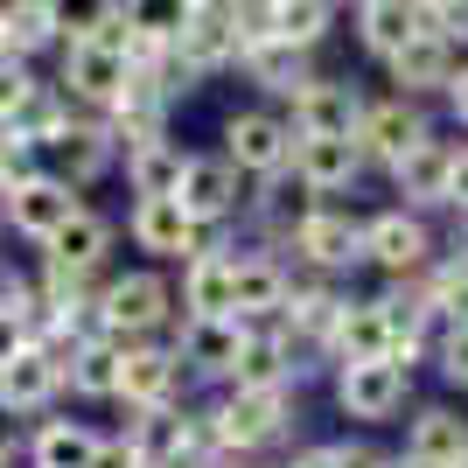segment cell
Wrapping results in <instances>:
<instances>
[{"label": "cell", "instance_id": "40", "mask_svg": "<svg viewBox=\"0 0 468 468\" xmlns=\"http://www.w3.org/2000/svg\"><path fill=\"white\" fill-rule=\"evenodd\" d=\"M433 364H441V378H448L454 391H468V322L433 335Z\"/></svg>", "mask_w": 468, "mask_h": 468}, {"label": "cell", "instance_id": "42", "mask_svg": "<svg viewBox=\"0 0 468 468\" xmlns=\"http://www.w3.org/2000/svg\"><path fill=\"white\" fill-rule=\"evenodd\" d=\"M28 343H36V335H28V322H21L15 308H0V371H7V364H15Z\"/></svg>", "mask_w": 468, "mask_h": 468}, {"label": "cell", "instance_id": "48", "mask_svg": "<svg viewBox=\"0 0 468 468\" xmlns=\"http://www.w3.org/2000/svg\"><path fill=\"white\" fill-rule=\"evenodd\" d=\"M231 468H273V462H231Z\"/></svg>", "mask_w": 468, "mask_h": 468}, {"label": "cell", "instance_id": "16", "mask_svg": "<svg viewBox=\"0 0 468 468\" xmlns=\"http://www.w3.org/2000/svg\"><path fill=\"white\" fill-rule=\"evenodd\" d=\"M454 147H462V140H420V147H412L406 161H399V168H391V189L406 196V203H399V210H448V168H454Z\"/></svg>", "mask_w": 468, "mask_h": 468}, {"label": "cell", "instance_id": "20", "mask_svg": "<svg viewBox=\"0 0 468 468\" xmlns=\"http://www.w3.org/2000/svg\"><path fill=\"white\" fill-rule=\"evenodd\" d=\"M238 343H245V322H238V314H210V322L189 314L182 335H176V364H189V371H203V378H231Z\"/></svg>", "mask_w": 468, "mask_h": 468}, {"label": "cell", "instance_id": "15", "mask_svg": "<svg viewBox=\"0 0 468 468\" xmlns=\"http://www.w3.org/2000/svg\"><path fill=\"white\" fill-rule=\"evenodd\" d=\"M412 468H468V420L454 406H420L406 420V454Z\"/></svg>", "mask_w": 468, "mask_h": 468}, {"label": "cell", "instance_id": "27", "mask_svg": "<svg viewBox=\"0 0 468 468\" xmlns=\"http://www.w3.org/2000/svg\"><path fill=\"white\" fill-rule=\"evenodd\" d=\"M182 308H189L196 322L231 314V252H224V245H203V252L182 266Z\"/></svg>", "mask_w": 468, "mask_h": 468}, {"label": "cell", "instance_id": "13", "mask_svg": "<svg viewBox=\"0 0 468 468\" xmlns=\"http://www.w3.org/2000/svg\"><path fill=\"white\" fill-rule=\"evenodd\" d=\"M343 308H350V293H335L329 280L301 273L287 287V308H280V329H287V343L301 350V343H314V350H329L335 322H343Z\"/></svg>", "mask_w": 468, "mask_h": 468}, {"label": "cell", "instance_id": "21", "mask_svg": "<svg viewBox=\"0 0 468 468\" xmlns=\"http://www.w3.org/2000/svg\"><path fill=\"white\" fill-rule=\"evenodd\" d=\"M293 182L322 203V196H335V189H356V176H364V161H356V147L350 140H293Z\"/></svg>", "mask_w": 468, "mask_h": 468}, {"label": "cell", "instance_id": "23", "mask_svg": "<svg viewBox=\"0 0 468 468\" xmlns=\"http://www.w3.org/2000/svg\"><path fill=\"white\" fill-rule=\"evenodd\" d=\"M42 252H49V273L91 280L98 266H105V252H112V224H105L98 210H78L57 238H49V245H42Z\"/></svg>", "mask_w": 468, "mask_h": 468}, {"label": "cell", "instance_id": "34", "mask_svg": "<svg viewBox=\"0 0 468 468\" xmlns=\"http://www.w3.org/2000/svg\"><path fill=\"white\" fill-rule=\"evenodd\" d=\"M98 433L78 420H42L36 427V468H91Z\"/></svg>", "mask_w": 468, "mask_h": 468}, {"label": "cell", "instance_id": "30", "mask_svg": "<svg viewBox=\"0 0 468 468\" xmlns=\"http://www.w3.org/2000/svg\"><path fill=\"white\" fill-rule=\"evenodd\" d=\"M182 147L176 140H154V147H140V154H126V182H133L140 203H161V196H176L182 189Z\"/></svg>", "mask_w": 468, "mask_h": 468}, {"label": "cell", "instance_id": "19", "mask_svg": "<svg viewBox=\"0 0 468 468\" xmlns=\"http://www.w3.org/2000/svg\"><path fill=\"white\" fill-rule=\"evenodd\" d=\"M126 231H133L140 252H154V259H182V266H189V259L203 252V231H196L189 217H182L176 196H161V203H133Z\"/></svg>", "mask_w": 468, "mask_h": 468}, {"label": "cell", "instance_id": "41", "mask_svg": "<svg viewBox=\"0 0 468 468\" xmlns=\"http://www.w3.org/2000/svg\"><path fill=\"white\" fill-rule=\"evenodd\" d=\"M28 91H36V78H28V63L0 49V126H7V119L21 112V98H28Z\"/></svg>", "mask_w": 468, "mask_h": 468}, {"label": "cell", "instance_id": "14", "mask_svg": "<svg viewBox=\"0 0 468 468\" xmlns=\"http://www.w3.org/2000/svg\"><path fill=\"white\" fill-rule=\"evenodd\" d=\"M287 287H293V273L273 252H231V314L238 322H273L287 308Z\"/></svg>", "mask_w": 468, "mask_h": 468}, {"label": "cell", "instance_id": "11", "mask_svg": "<svg viewBox=\"0 0 468 468\" xmlns=\"http://www.w3.org/2000/svg\"><path fill=\"white\" fill-rule=\"evenodd\" d=\"M182 217H189L196 231H210V224H224V217L238 210V168L224 154H189L182 161V189H176Z\"/></svg>", "mask_w": 468, "mask_h": 468}, {"label": "cell", "instance_id": "32", "mask_svg": "<svg viewBox=\"0 0 468 468\" xmlns=\"http://www.w3.org/2000/svg\"><path fill=\"white\" fill-rule=\"evenodd\" d=\"M70 126V98L63 91H49V84H36V91L21 98V112L0 126V133H15V140H28V147H49V140Z\"/></svg>", "mask_w": 468, "mask_h": 468}, {"label": "cell", "instance_id": "37", "mask_svg": "<svg viewBox=\"0 0 468 468\" xmlns=\"http://www.w3.org/2000/svg\"><path fill=\"white\" fill-rule=\"evenodd\" d=\"M420 28L462 57V49H468V0H420Z\"/></svg>", "mask_w": 468, "mask_h": 468}, {"label": "cell", "instance_id": "2", "mask_svg": "<svg viewBox=\"0 0 468 468\" xmlns=\"http://www.w3.org/2000/svg\"><path fill=\"white\" fill-rule=\"evenodd\" d=\"M420 140H433V119L412 105V98H364V119H356V133H350V147H356V161L364 168H399V161L420 147Z\"/></svg>", "mask_w": 468, "mask_h": 468}, {"label": "cell", "instance_id": "49", "mask_svg": "<svg viewBox=\"0 0 468 468\" xmlns=\"http://www.w3.org/2000/svg\"><path fill=\"white\" fill-rule=\"evenodd\" d=\"M385 468H412V462H385Z\"/></svg>", "mask_w": 468, "mask_h": 468}, {"label": "cell", "instance_id": "31", "mask_svg": "<svg viewBox=\"0 0 468 468\" xmlns=\"http://www.w3.org/2000/svg\"><path fill=\"white\" fill-rule=\"evenodd\" d=\"M119 356H126V343H112V335H91V343H78V356H70V385L84 391V399H119Z\"/></svg>", "mask_w": 468, "mask_h": 468}, {"label": "cell", "instance_id": "10", "mask_svg": "<svg viewBox=\"0 0 468 468\" xmlns=\"http://www.w3.org/2000/svg\"><path fill=\"white\" fill-rule=\"evenodd\" d=\"M301 364H293V343L287 329L273 322H245V343H238V364H231V391H293Z\"/></svg>", "mask_w": 468, "mask_h": 468}, {"label": "cell", "instance_id": "45", "mask_svg": "<svg viewBox=\"0 0 468 468\" xmlns=\"http://www.w3.org/2000/svg\"><path fill=\"white\" fill-rule=\"evenodd\" d=\"M448 112H454V119L468 126V63L454 70V84H448Z\"/></svg>", "mask_w": 468, "mask_h": 468}, {"label": "cell", "instance_id": "39", "mask_svg": "<svg viewBox=\"0 0 468 468\" xmlns=\"http://www.w3.org/2000/svg\"><path fill=\"white\" fill-rule=\"evenodd\" d=\"M42 168H36V147L28 140H15V133H0V189L15 196V189H28Z\"/></svg>", "mask_w": 468, "mask_h": 468}, {"label": "cell", "instance_id": "36", "mask_svg": "<svg viewBox=\"0 0 468 468\" xmlns=\"http://www.w3.org/2000/svg\"><path fill=\"white\" fill-rule=\"evenodd\" d=\"M57 36V15H49V0H21V7H0V49L7 57H28L36 42Z\"/></svg>", "mask_w": 468, "mask_h": 468}, {"label": "cell", "instance_id": "43", "mask_svg": "<svg viewBox=\"0 0 468 468\" xmlns=\"http://www.w3.org/2000/svg\"><path fill=\"white\" fill-rule=\"evenodd\" d=\"M448 210H454V224L468 217V147H454V168H448Z\"/></svg>", "mask_w": 468, "mask_h": 468}, {"label": "cell", "instance_id": "25", "mask_svg": "<svg viewBox=\"0 0 468 468\" xmlns=\"http://www.w3.org/2000/svg\"><path fill=\"white\" fill-rule=\"evenodd\" d=\"M49 154H57V182H63V189H84L91 176H105L112 133H105V119H70V126L49 140Z\"/></svg>", "mask_w": 468, "mask_h": 468}, {"label": "cell", "instance_id": "35", "mask_svg": "<svg viewBox=\"0 0 468 468\" xmlns=\"http://www.w3.org/2000/svg\"><path fill=\"white\" fill-rule=\"evenodd\" d=\"M238 70H245L252 84H266V91H287V98L308 84V57H293L287 42H259V49H245Z\"/></svg>", "mask_w": 468, "mask_h": 468}, {"label": "cell", "instance_id": "46", "mask_svg": "<svg viewBox=\"0 0 468 468\" xmlns=\"http://www.w3.org/2000/svg\"><path fill=\"white\" fill-rule=\"evenodd\" d=\"M7 441H15V406L0 399V448H7Z\"/></svg>", "mask_w": 468, "mask_h": 468}, {"label": "cell", "instance_id": "44", "mask_svg": "<svg viewBox=\"0 0 468 468\" xmlns=\"http://www.w3.org/2000/svg\"><path fill=\"white\" fill-rule=\"evenodd\" d=\"M91 468H140V462H133V448H126V441H98Z\"/></svg>", "mask_w": 468, "mask_h": 468}, {"label": "cell", "instance_id": "7", "mask_svg": "<svg viewBox=\"0 0 468 468\" xmlns=\"http://www.w3.org/2000/svg\"><path fill=\"white\" fill-rule=\"evenodd\" d=\"M224 161L238 176H259V182H280L293 161V133L280 112H231L224 119Z\"/></svg>", "mask_w": 468, "mask_h": 468}, {"label": "cell", "instance_id": "28", "mask_svg": "<svg viewBox=\"0 0 468 468\" xmlns=\"http://www.w3.org/2000/svg\"><path fill=\"white\" fill-rule=\"evenodd\" d=\"M57 391H63V364H57L49 350H36V343H28L7 371H0V399H7L15 412H42Z\"/></svg>", "mask_w": 468, "mask_h": 468}, {"label": "cell", "instance_id": "22", "mask_svg": "<svg viewBox=\"0 0 468 468\" xmlns=\"http://www.w3.org/2000/svg\"><path fill=\"white\" fill-rule=\"evenodd\" d=\"M329 356H335V371H343V364H385L391 356V329H385L378 293H364V301L350 293V308H343V322H335V335H329Z\"/></svg>", "mask_w": 468, "mask_h": 468}, {"label": "cell", "instance_id": "9", "mask_svg": "<svg viewBox=\"0 0 468 468\" xmlns=\"http://www.w3.org/2000/svg\"><path fill=\"white\" fill-rule=\"evenodd\" d=\"M406 399H412V378L399 371V364H343V371H335V406L350 412V420H364V427L399 420Z\"/></svg>", "mask_w": 468, "mask_h": 468}, {"label": "cell", "instance_id": "33", "mask_svg": "<svg viewBox=\"0 0 468 468\" xmlns=\"http://www.w3.org/2000/svg\"><path fill=\"white\" fill-rule=\"evenodd\" d=\"M329 28H335V7H329V0H273V42H287L293 57H308Z\"/></svg>", "mask_w": 468, "mask_h": 468}, {"label": "cell", "instance_id": "8", "mask_svg": "<svg viewBox=\"0 0 468 468\" xmlns=\"http://www.w3.org/2000/svg\"><path fill=\"white\" fill-rule=\"evenodd\" d=\"M293 420V391H231L224 406L210 412V427H217V448H238V454H252L266 448V441H280Z\"/></svg>", "mask_w": 468, "mask_h": 468}, {"label": "cell", "instance_id": "18", "mask_svg": "<svg viewBox=\"0 0 468 468\" xmlns=\"http://www.w3.org/2000/svg\"><path fill=\"white\" fill-rule=\"evenodd\" d=\"M78 210H84V203H78V189H63L57 176H36L28 189H15V196H7V210H0V217H7V224H15L21 238L49 245V238H57V231H63V224H70Z\"/></svg>", "mask_w": 468, "mask_h": 468}, {"label": "cell", "instance_id": "47", "mask_svg": "<svg viewBox=\"0 0 468 468\" xmlns=\"http://www.w3.org/2000/svg\"><path fill=\"white\" fill-rule=\"evenodd\" d=\"M168 468H210V462H189V454H182V462H168Z\"/></svg>", "mask_w": 468, "mask_h": 468}, {"label": "cell", "instance_id": "5", "mask_svg": "<svg viewBox=\"0 0 468 468\" xmlns=\"http://www.w3.org/2000/svg\"><path fill=\"white\" fill-rule=\"evenodd\" d=\"M364 119V91L350 78H308L287 98V133L293 140H350Z\"/></svg>", "mask_w": 468, "mask_h": 468}, {"label": "cell", "instance_id": "1", "mask_svg": "<svg viewBox=\"0 0 468 468\" xmlns=\"http://www.w3.org/2000/svg\"><path fill=\"white\" fill-rule=\"evenodd\" d=\"M91 314H98V335H112V343H147V335L176 314V287L161 273H119V280L98 287Z\"/></svg>", "mask_w": 468, "mask_h": 468}, {"label": "cell", "instance_id": "29", "mask_svg": "<svg viewBox=\"0 0 468 468\" xmlns=\"http://www.w3.org/2000/svg\"><path fill=\"white\" fill-rule=\"evenodd\" d=\"M119 441L133 448V462H140V468H168V462H182V412H176V406L133 412Z\"/></svg>", "mask_w": 468, "mask_h": 468}, {"label": "cell", "instance_id": "38", "mask_svg": "<svg viewBox=\"0 0 468 468\" xmlns=\"http://www.w3.org/2000/svg\"><path fill=\"white\" fill-rule=\"evenodd\" d=\"M287 468H385V454L364 448V441H322V448L293 454Z\"/></svg>", "mask_w": 468, "mask_h": 468}, {"label": "cell", "instance_id": "17", "mask_svg": "<svg viewBox=\"0 0 468 468\" xmlns=\"http://www.w3.org/2000/svg\"><path fill=\"white\" fill-rule=\"evenodd\" d=\"M176 385H182L176 350H154V343H126V356H119V399H126L133 412L176 406Z\"/></svg>", "mask_w": 468, "mask_h": 468}, {"label": "cell", "instance_id": "24", "mask_svg": "<svg viewBox=\"0 0 468 468\" xmlns=\"http://www.w3.org/2000/svg\"><path fill=\"white\" fill-rule=\"evenodd\" d=\"M454 70H462V57H454L448 42H433L427 28H420V42H406V49L391 57V84H399V98H412V105H420L427 91H441V98H448Z\"/></svg>", "mask_w": 468, "mask_h": 468}, {"label": "cell", "instance_id": "4", "mask_svg": "<svg viewBox=\"0 0 468 468\" xmlns=\"http://www.w3.org/2000/svg\"><path fill=\"white\" fill-rule=\"evenodd\" d=\"M293 259L314 280H335V273H350V266H364V217L335 210V203H314L308 224L293 231Z\"/></svg>", "mask_w": 468, "mask_h": 468}, {"label": "cell", "instance_id": "3", "mask_svg": "<svg viewBox=\"0 0 468 468\" xmlns=\"http://www.w3.org/2000/svg\"><path fill=\"white\" fill-rule=\"evenodd\" d=\"M433 224L420 210H378L364 217V266H378L385 280H420L433 266Z\"/></svg>", "mask_w": 468, "mask_h": 468}, {"label": "cell", "instance_id": "12", "mask_svg": "<svg viewBox=\"0 0 468 468\" xmlns=\"http://www.w3.org/2000/svg\"><path fill=\"white\" fill-rule=\"evenodd\" d=\"M133 84V63L112 57V49H98V42H70L63 49V98H84L98 112H112L119 98Z\"/></svg>", "mask_w": 468, "mask_h": 468}, {"label": "cell", "instance_id": "26", "mask_svg": "<svg viewBox=\"0 0 468 468\" xmlns=\"http://www.w3.org/2000/svg\"><path fill=\"white\" fill-rule=\"evenodd\" d=\"M356 42L378 63H391L406 42H420V0H364L356 7Z\"/></svg>", "mask_w": 468, "mask_h": 468}, {"label": "cell", "instance_id": "6", "mask_svg": "<svg viewBox=\"0 0 468 468\" xmlns=\"http://www.w3.org/2000/svg\"><path fill=\"white\" fill-rule=\"evenodd\" d=\"M238 63V36H231V7L224 0H182V28H176V78H210Z\"/></svg>", "mask_w": 468, "mask_h": 468}]
</instances>
